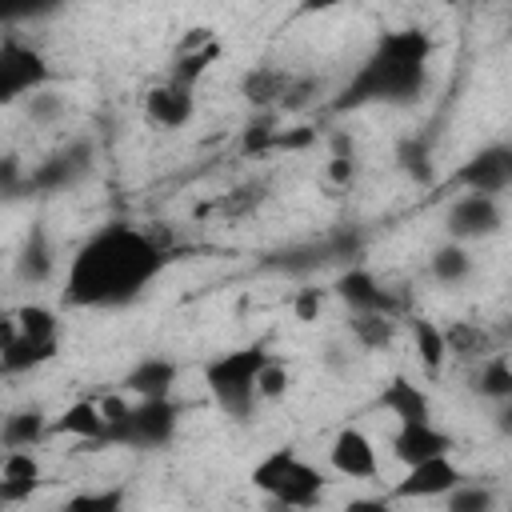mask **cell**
<instances>
[{"instance_id": "obj_1", "label": "cell", "mask_w": 512, "mask_h": 512, "mask_svg": "<svg viewBox=\"0 0 512 512\" xmlns=\"http://www.w3.org/2000/svg\"><path fill=\"white\" fill-rule=\"evenodd\" d=\"M168 268V248L156 232L112 220L96 228L68 260L64 304L68 308H124L140 300Z\"/></svg>"}, {"instance_id": "obj_2", "label": "cell", "mask_w": 512, "mask_h": 512, "mask_svg": "<svg viewBox=\"0 0 512 512\" xmlns=\"http://www.w3.org/2000/svg\"><path fill=\"white\" fill-rule=\"evenodd\" d=\"M432 68V36L424 28H396L380 32L368 56L356 64V72L344 80L332 112H356V108H408L424 96Z\"/></svg>"}, {"instance_id": "obj_3", "label": "cell", "mask_w": 512, "mask_h": 512, "mask_svg": "<svg viewBox=\"0 0 512 512\" xmlns=\"http://www.w3.org/2000/svg\"><path fill=\"white\" fill-rule=\"evenodd\" d=\"M104 416L112 424V444L132 452H160L180 432V404L172 396H100Z\"/></svg>"}, {"instance_id": "obj_4", "label": "cell", "mask_w": 512, "mask_h": 512, "mask_svg": "<svg viewBox=\"0 0 512 512\" xmlns=\"http://www.w3.org/2000/svg\"><path fill=\"white\" fill-rule=\"evenodd\" d=\"M268 360H272V352L264 344H244V348L220 352L216 360L204 364V388L228 420H248L256 412V404H260L256 380Z\"/></svg>"}, {"instance_id": "obj_5", "label": "cell", "mask_w": 512, "mask_h": 512, "mask_svg": "<svg viewBox=\"0 0 512 512\" xmlns=\"http://www.w3.org/2000/svg\"><path fill=\"white\" fill-rule=\"evenodd\" d=\"M252 488L284 508H316L324 496V472L308 464L296 448H272L252 464Z\"/></svg>"}, {"instance_id": "obj_6", "label": "cell", "mask_w": 512, "mask_h": 512, "mask_svg": "<svg viewBox=\"0 0 512 512\" xmlns=\"http://www.w3.org/2000/svg\"><path fill=\"white\" fill-rule=\"evenodd\" d=\"M52 84V68L44 60V52L28 40H20L16 32H4L0 40V104H20L32 92Z\"/></svg>"}, {"instance_id": "obj_7", "label": "cell", "mask_w": 512, "mask_h": 512, "mask_svg": "<svg viewBox=\"0 0 512 512\" xmlns=\"http://www.w3.org/2000/svg\"><path fill=\"white\" fill-rule=\"evenodd\" d=\"M360 248H364V236L352 232V228H340V232H328L320 240H304V244H292V248L272 252L264 260V268L304 276V272H316V268H328V264H348V260L360 256Z\"/></svg>"}, {"instance_id": "obj_8", "label": "cell", "mask_w": 512, "mask_h": 512, "mask_svg": "<svg viewBox=\"0 0 512 512\" xmlns=\"http://www.w3.org/2000/svg\"><path fill=\"white\" fill-rule=\"evenodd\" d=\"M96 164V148L92 140H68L64 148L48 152L28 176H24V188L36 192V196H52V192H68L76 188Z\"/></svg>"}, {"instance_id": "obj_9", "label": "cell", "mask_w": 512, "mask_h": 512, "mask_svg": "<svg viewBox=\"0 0 512 512\" xmlns=\"http://www.w3.org/2000/svg\"><path fill=\"white\" fill-rule=\"evenodd\" d=\"M452 184L460 192H484V196L512 192V140H492L472 156H464L460 168L452 172Z\"/></svg>"}, {"instance_id": "obj_10", "label": "cell", "mask_w": 512, "mask_h": 512, "mask_svg": "<svg viewBox=\"0 0 512 512\" xmlns=\"http://www.w3.org/2000/svg\"><path fill=\"white\" fill-rule=\"evenodd\" d=\"M444 228L460 244H476V240L496 236L504 228L500 196H484V192H460V196H452V204L444 208Z\"/></svg>"}, {"instance_id": "obj_11", "label": "cell", "mask_w": 512, "mask_h": 512, "mask_svg": "<svg viewBox=\"0 0 512 512\" xmlns=\"http://www.w3.org/2000/svg\"><path fill=\"white\" fill-rule=\"evenodd\" d=\"M460 480H464V472L456 468L452 452L448 456H432V460L408 464L404 476L388 488L384 500H444Z\"/></svg>"}, {"instance_id": "obj_12", "label": "cell", "mask_w": 512, "mask_h": 512, "mask_svg": "<svg viewBox=\"0 0 512 512\" xmlns=\"http://www.w3.org/2000/svg\"><path fill=\"white\" fill-rule=\"evenodd\" d=\"M196 112V88L192 84H180L172 76H164L160 84H152L144 92V120L152 128H164V132H176L192 120Z\"/></svg>"}, {"instance_id": "obj_13", "label": "cell", "mask_w": 512, "mask_h": 512, "mask_svg": "<svg viewBox=\"0 0 512 512\" xmlns=\"http://www.w3.org/2000/svg\"><path fill=\"white\" fill-rule=\"evenodd\" d=\"M56 352H60V340H36V336H24V332H16L12 312L4 316V324H0V372H4V376L36 372V368L52 364Z\"/></svg>"}, {"instance_id": "obj_14", "label": "cell", "mask_w": 512, "mask_h": 512, "mask_svg": "<svg viewBox=\"0 0 512 512\" xmlns=\"http://www.w3.org/2000/svg\"><path fill=\"white\" fill-rule=\"evenodd\" d=\"M328 464L332 472H340L344 480H376L380 472V456H376V444L368 432L360 428H340L328 444Z\"/></svg>"}, {"instance_id": "obj_15", "label": "cell", "mask_w": 512, "mask_h": 512, "mask_svg": "<svg viewBox=\"0 0 512 512\" xmlns=\"http://www.w3.org/2000/svg\"><path fill=\"white\" fill-rule=\"evenodd\" d=\"M56 436H72L84 448H108L112 444V424L104 416L100 400H72L56 420H52Z\"/></svg>"}, {"instance_id": "obj_16", "label": "cell", "mask_w": 512, "mask_h": 512, "mask_svg": "<svg viewBox=\"0 0 512 512\" xmlns=\"http://www.w3.org/2000/svg\"><path fill=\"white\" fill-rule=\"evenodd\" d=\"M336 296L344 300L348 312H400V300L392 296V288H384L368 268H344L336 276Z\"/></svg>"}, {"instance_id": "obj_17", "label": "cell", "mask_w": 512, "mask_h": 512, "mask_svg": "<svg viewBox=\"0 0 512 512\" xmlns=\"http://www.w3.org/2000/svg\"><path fill=\"white\" fill-rule=\"evenodd\" d=\"M452 452V436L444 428H436V420H412V424H396L392 432V456L408 468L432 456H448Z\"/></svg>"}, {"instance_id": "obj_18", "label": "cell", "mask_w": 512, "mask_h": 512, "mask_svg": "<svg viewBox=\"0 0 512 512\" xmlns=\"http://www.w3.org/2000/svg\"><path fill=\"white\" fill-rule=\"evenodd\" d=\"M296 72H288L284 64H256L240 76V96L260 112V108H280L288 88H292Z\"/></svg>"}, {"instance_id": "obj_19", "label": "cell", "mask_w": 512, "mask_h": 512, "mask_svg": "<svg viewBox=\"0 0 512 512\" xmlns=\"http://www.w3.org/2000/svg\"><path fill=\"white\" fill-rule=\"evenodd\" d=\"M40 488V460L32 448H4L0 460V504H20Z\"/></svg>"}, {"instance_id": "obj_20", "label": "cell", "mask_w": 512, "mask_h": 512, "mask_svg": "<svg viewBox=\"0 0 512 512\" xmlns=\"http://www.w3.org/2000/svg\"><path fill=\"white\" fill-rule=\"evenodd\" d=\"M376 404L388 412V416H396V424H412V420H432V400H428V392L416 384V380H408V376H392L384 388H380V396H376Z\"/></svg>"}, {"instance_id": "obj_21", "label": "cell", "mask_w": 512, "mask_h": 512, "mask_svg": "<svg viewBox=\"0 0 512 512\" xmlns=\"http://www.w3.org/2000/svg\"><path fill=\"white\" fill-rule=\"evenodd\" d=\"M176 380H180V368H176V360H168V356H140L128 372H124V392H132V396H172V388H176Z\"/></svg>"}, {"instance_id": "obj_22", "label": "cell", "mask_w": 512, "mask_h": 512, "mask_svg": "<svg viewBox=\"0 0 512 512\" xmlns=\"http://www.w3.org/2000/svg\"><path fill=\"white\" fill-rule=\"evenodd\" d=\"M52 272H56V248H52L44 224H32L20 244V256H16V276L24 284H44Z\"/></svg>"}, {"instance_id": "obj_23", "label": "cell", "mask_w": 512, "mask_h": 512, "mask_svg": "<svg viewBox=\"0 0 512 512\" xmlns=\"http://www.w3.org/2000/svg\"><path fill=\"white\" fill-rule=\"evenodd\" d=\"M468 388H472L480 400H488V404L508 400V396H512V360L500 356V352L480 356V360L472 364V372H468Z\"/></svg>"}, {"instance_id": "obj_24", "label": "cell", "mask_w": 512, "mask_h": 512, "mask_svg": "<svg viewBox=\"0 0 512 512\" xmlns=\"http://www.w3.org/2000/svg\"><path fill=\"white\" fill-rule=\"evenodd\" d=\"M52 432V420L44 416V408H16L4 416L0 424V444L4 448H36L44 436Z\"/></svg>"}, {"instance_id": "obj_25", "label": "cell", "mask_w": 512, "mask_h": 512, "mask_svg": "<svg viewBox=\"0 0 512 512\" xmlns=\"http://www.w3.org/2000/svg\"><path fill=\"white\" fill-rule=\"evenodd\" d=\"M472 268H476V260H472L468 244H460V240H452V236H448V244L432 248V256H428V272H432V280L444 284V288H460V284L472 276Z\"/></svg>"}, {"instance_id": "obj_26", "label": "cell", "mask_w": 512, "mask_h": 512, "mask_svg": "<svg viewBox=\"0 0 512 512\" xmlns=\"http://www.w3.org/2000/svg\"><path fill=\"white\" fill-rule=\"evenodd\" d=\"M348 332L364 352H380L396 336V316H388V312H352L348 316Z\"/></svg>"}, {"instance_id": "obj_27", "label": "cell", "mask_w": 512, "mask_h": 512, "mask_svg": "<svg viewBox=\"0 0 512 512\" xmlns=\"http://www.w3.org/2000/svg\"><path fill=\"white\" fill-rule=\"evenodd\" d=\"M412 344H416V356H420L424 372H428V376H440V368H444V360H448L444 328L432 324V320H424V316H416V320H412Z\"/></svg>"}, {"instance_id": "obj_28", "label": "cell", "mask_w": 512, "mask_h": 512, "mask_svg": "<svg viewBox=\"0 0 512 512\" xmlns=\"http://www.w3.org/2000/svg\"><path fill=\"white\" fill-rule=\"evenodd\" d=\"M12 324H16V332L36 336V340H60V316L48 304H20V308H12Z\"/></svg>"}, {"instance_id": "obj_29", "label": "cell", "mask_w": 512, "mask_h": 512, "mask_svg": "<svg viewBox=\"0 0 512 512\" xmlns=\"http://www.w3.org/2000/svg\"><path fill=\"white\" fill-rule=\"evenodd\" d=\"M444 340H448V356H460V360H480L488 356V332L480 324H468V320H452L444 328Z\"/></svg>"}, {"instance_id": "obj_30", "label": "cell", "mask_w": 512, "mask_h": 512, "mask_svg": "<svg viewBox=\"0 0 512 512\" xmlns=\"http://www.w3.org/2000/svg\"><path fill=\"white\" fill-rule=\"evenodd\" d=\"M20 112H24V120H28L32 128H52V124H60V120H64L68 104H64V96H60V92L40 88V92H32L28 100H20Z\"/></svg>"}, {"instance_id": "obj_31", "label": "cell", "mask_w": 512, "mask_h": 512, "mask_svg": "<svg viewBox=\"0 0 512 512\" xmlns=\"http://www.w3.org/2000/svg\"><path fill=\"white\" fill-rule=\"evenodd\" d=\"M444 504H448V512H488L496 504V492L488 484H480V480H460L444 496Z\"/></svg>"}, {"instance_id": "obj_32", "label": "cell", "mask_w": 512, "mask_h": 512, "mask_svg": "<svg viewBox=\"0 0 512 512\" xmlns=\"http://www.w3.org/2000/svg\"><path fill=\"white\" fill-rule=\"evenodd\" d=\"M72 0H0V20L12 28V24H24V20H48L56 16L60 8H68Z\"/></svg>"}, {"instance_id": "obj_33", "label": "cell", "mask_w": 512, "mask_h": 512, "mask_svg": "<svg viewBox=\"0 0 512 512\" xmlns=\"http://www.w3.org/2000/svg\"><path fill=\"white\" fill-rule=\"evenodd\" d=\"M128 500L124 488H96V492H76L64 500L68 512H120Z\"/></svg>"}, {"instance_id": "obj_34", "label": "cell", "mask_w": 512, "mask_h": 512, "mask_svg": "<svg viewBox=\"0 0 512 512\" xmlns=\"http://www.w3.org/2000/svg\"><path fill=\"white\" fill-rule=\"evenodd\" d=\"M276 136H280V128H276V108H260V112L248 120V128H244V152H264V148L276 144Z\"/></svg>"}, {"instance_id": "obj_35", "label": "cell", "mask_w": 512, "mask_h": 512, "mask_svg": "<svg viewBox=\"0 0 512 512\" xmlns=\"http://www.w3.org/2000/svg\"><path fill=\"white\" fill-rule=\"evenodd\" d=\"M396 156H400V168H404L408 176H416V180H424V184L432 180V156H428V144H424V140H416V136L404 140Z\"/></svg>"}, {"instance_id": "obj_36", "label": "cell", "mask_w": 512, "mask_h": 512, "mask_svg": "<svg viewBox=\"0 0 512 512\" xmlns=\"http://www.w3.org/2000/svg\"><path fill=\"white\" fill-rule=\"evenodd\" d=\"M260 400H280V396H288V384H292V376H288V368L272 356L264 368H260Z\"/></svg>"}, {"instance_id": "obj_37", "label": "cell", "mask_w": 512, "mask_h": 512, "mask_svg": "<svg viewBox=\"0 0 512 512\" xmlns=\"http://www.w3.org/2000/svg\"><path fill=\"white\" fill-rule=\"evenodd\" d=\"M320 80L316 76H296L292 80V88H288V96H284V104H280V112H300V108H308L316 96H320Z\"/></svg>"}, {"instance_id": "obj_38", "label": "cell", "mask_w": 512, "mask_h": 512, "mask_svg": "<svg viewBox=\"0 0 512 512\" xmlns=\"http://www.w3.org/2000/svg\"><path fill=\"white\" fill-rule=\"evenodd\" d=\"M260 200H264V184H244V188L228 192L216 208H220V212H248V208H256Z\"/></svg>"}, {"instance_id": "obj_39", "label": "cell", "mask_w": 512, "mask_h": 512, "mask_svg": "<svg viewBox=\"0 0 512 512\" xmlns=\"http://www.w3.org/2000/svg\"><path fill=\"white\" fill-rule=\"evenodd\" d=\"M352 176H356V156H352L348 144L340 140L336 156L328 160V180H332V184H352Z\"/></svg>"}, {"instance_id": "obj_40", "label": "cell", "mask_w": 512, "mask_h": 512, "mask_svg": "<svg viewBox=\"0 0 512 512\" xmlns=\"http://www.w3.org/2000/svg\"><path fill=\"white\" fill-rule=\"evenodd\" d=\"M0 192L8 200L20 196V164H16V156H4V164H0Z\"/></svg>"}, {"instance_id": "obj_41", "label": "cell", "mask_w": 512, "mask_h": 512, "mask_svg": "<svg viewBox=\"0 0 512 512\" xmlns=\"http://www.w3.org/2000/svg\"><path fill=\"white\" fill-rule=\"evenodd\" d=\"M492 424H496V432L504 440H512V396L500 400V404H492Z\"/></svg>"}, {"instance_id": "obj_42", "label": "cell", "mask_w": 512, "mask_h": 512, "mask_svg": "<svg viewBox=\"0 0 512 512\" xmlns=\"http://www.w3.org/2000/svg\"><path fill=\"white\" fill-rule=\"evenodd\" d=\"M316 308H320V288H312V292H304V296L296 300L300 320H312V316H316Z\"/></svg>"}, {"instance_id": "obj_43", "label": "cell", "mask_w": 512, "mask_h": 512, "mask_svg": "<svg viewBox=\"0 0 512 512\" xmlns=\"http://www.w3.org/2000/svg\"><path fill=\"white\" fill-rule=\"evenodd\" d=\"M336 4H344V0H300V16H316V12H332Z\"/></svg>"}, {"instance_id": "obj_44", "label": "cell", "mask_w": 512, "mask_h": 512, "mask_svg": "<svg viewBox=\"0 0 512 512\" xmlns=\"http://www.w3.org/2000/svg\"><path fill=\"white\" fill-rule=\"evenodd\" d=\"M448 4H456V0H448Z\"/></svg>"}]
</instances>
